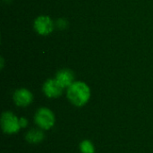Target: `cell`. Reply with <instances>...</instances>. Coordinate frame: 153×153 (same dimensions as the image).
<instances>
[{
    "label": "cell",
    "instance_id": "9c48e42d",
    "mask_svg": "<svg viewBox=\"0 0 153 153\" xmlns=\"http://www.w3.org/2000/svg\"><path fill=\"white\" fill-rule=\"evenodd\" d=\"M79 148L82 153H95V145L90 140L82 141L79 145Z\"/></svg>",
    "mask_w": 153,
    "mask_h": 153
},
{
    "label": "cell",
    "instance_id": "3957f363",
    "mask_svg": "<svg viewBox=\"0 0 153 153\" xmlns=\"http://www.w3.org/2000/svg\"><path fill=\"white\" fill-rule=\"evenodd\" d=\"M1 128L6 134H15L22 128L19 124V117L12 111H5L1 116Z\"/></svg>",
    "mask_w": 153,
    "mask_h": 153
},
{
    "label": "cell",
    "instance_id": "5b68a950",
    "mask_svg": "<svg viewBox=\"0 0 153 153\" xmlns=\"http://www.w3.org/2000/svg\"><path fill=\"white\" fill-rule=\"evenodd\" d=\"M14 104L20 108H26L30 106L33 101V94L30 91L25 88H20L16 90L13 95Z\"/></svg>",
    "mask_w": 153,
    "mask_h": 153
},
{
    "label": "cell",
    "instance_id": "30bf717a",
    "mask_svg": "<svg viewBox=\"0 0 153 153\" xmlns=\"http://www.w3.org/2000/svg\"><path fill=\"white\" fill-rule=\"evenodd\" d=\"M19 124H20V126H21L22 129L26 128L28 126V125H29V120L24 117H19Z\"/></svg>",
    "mask_w": 153,
    "mask_h": 153
},
{
    "label": "cell",
    "instance_id": "ba28073f",
    "mask_svg": "<svg viewBox=\"0 0 153 153\" xmlns=\"http://www.w3.org/2000/svg\"><path fill=\"white\" fill-rule=\"evenodd\" d=\"M45 139L44 130L37 127L31 128L25 134V140L27 143L31 144H38Z\"/></svg>",
    "mask_w": 153,
    "mask_h": 153
},
{
    "label": "cell",
    "instance_id": "8992f818",
    "mask_svg": "<svg viewBox=\"0 0 153 153\" xmlns=\"http://www.w3.org/2000/svg\"><path fill=\"white\" fill-rule=\"evenodd\" d=\"M64 88L59 84V82L56 79H48L47 80L42 87V91L46 97L49 99H56L59 98L64 91Z\"/></svg>",
    "mask_w": 153,
    "mask_h": 153
},
{
    "label": "cell",
    "instance_id": "277c9868",
    "mask_svg": "<svg viewBox=\"0 0 153 153\" xmlns=\"http://www.w3.org/2000/svg\"><path fill=\"white\" fill-rule=\"evenodd\" d=\"M35 30L42 36H47L54 30L53 20L47 15H40L34 21Z\"/></svg>",
    "mask_w": 153,
    "mask_h": 153
},
{
    "label": "cell",
    "instance_id": "52a82bcc",
    "mask_svg": "<svg viewBox=\"0 0 153 153\" xmlns=\"http://www.w3.org/2000/svg\"><path fill=\"white\" fill-rule=\"evenodd\" d=\"M55 79L64 89H67L74 82V74L69 69H62L56 73Z\"/></svg>",
    "mask_w": 153,
    "mask_h": 153
},
{
    "label": "cell",
    "instance_id": "6da1fadb",
    "mask_svg": "<svg viewBox=\"0 0 153 153\" xmlns=\"http://www.w3.org/2000/svg\"><path fill=\"white\" fill-rule=\"evenodd\" d=\"M91 89L83 82H74L66 91V97L71 104L81 108L85 106L91 99Z\"/></svg>",
    "mask_w": 153,
    "mask_h": 153
},
{
    "label": "cell",
    "instance_id": "7a4b0ae2",
    "mask_svg": "<svg viewBox=\"0 0 153 153\" xmlns=\"http://www.w3.org/2000/svg\"><path fill=\"white\" fill-rule=\"evenodd\" d=\"M34 122L39 128L48 131L54 127L56 124V116L50 108L43 107L39 108L35 113Z\"/></svg>",
    "mask_w": 153,
    "mask_h": 153
}]
</instances>
